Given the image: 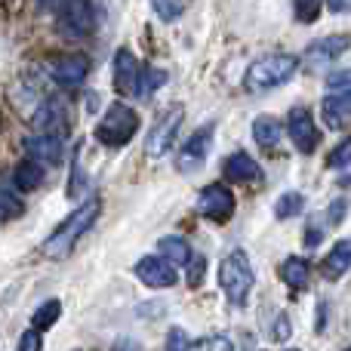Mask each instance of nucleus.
<instances>
[{
  "label": "nucleus",
  "mask_w": 351,
  "mask_h": 351,
  "mask_svg": "<svg viewBox=\"0 0 351 351\" xmlns=\"http://www.w3.org/2000/svg\"><path fill=\"white\" fill-rule=\"evenodd\" d=\"M99 210H102V204H99L96 197H90L86 204H80L77 210H74L71 216H68L65 222L47 237V243H43V256H47V259H65V256L77 247L80 237L93 228Z\"/></svg>",
  "instance_id": "1"
},
{
  "label": "nucleus",
  "mask_w": 351,
  "mask_h": 351,
  "mask_svg": "<svg viewBox=\"0 0 351 351\" xmlns=\"http://www.w3.org/2000/svg\"><path fill=\"white\" fill-rule=\"evenodd\" d=\"M219 284H222V290H225V296H228L231 305H243L250 299L253 284H256V274H253V265H250L243 250H231V253L222 259V265H219Z\"/></svg>",
  "instance_id": "2"
},
{
  "label": "nucleus",
  "mask_w": 351,
  "mask_h": 351,
  "mask_svg": "<svg viewBox=\"0 0 351 351\" xmlns=\"http://www.w3.org/2000/svg\"><path fill=\"white\" fill-rule=\"evenodd\" d=\"M139 130V111L127 102H111L102 121L96 123V139L108 148H123Z\"/></svg>",
  "instance_id": "3"
},
{
  "label": "nucleus",
  "mask_w": 351,
  "mask_h": 351,
  "mask_svg": "<svg viewBox=\"0 0 351 351\" xmlns=\"http://www.w3.org/2000/svg\"><path fill=\"white\" fill-rule=\"evenodd\" d=\"M299 59L296 56H265V59L253 62L243 74V86L250 93H262V90H274V86L287 84V80L296 74Z\"/></svg>",
  "instance_id": "4"
},
{
  "label": "nucleus",
  "mask_w": 351,
  "mask_h": 351,
  "mask_svg": "<svg viewBox=\"0 0 351 351\" xmlns=\"http://www.w3.org/2000/svg\"><path fill=\"white\" fill-rule=\"evenodd\" d=\"M182 121H185L182 105H170V108H167L164 114L152 123V130H148V136H145V154L148 158H160V154L170 152V145H173L176 133H179Z\"/></svg>",
  "instance_id": "5"
},
{
  "label": "nucleus",
  "mask_w": 351,
  "mask_h": 351,
  "mask_svg": "<svg viewBox=\"0 0 351 351\" xmlns=\"http://www.w3.org/2000/svg\"><path fill=\"white\" fill-rule=\"evenodd\" d=\"M114 86H117V93H123L130 99H139L148 93L145 68H142V62L130 49H117L114 53Z\"/></svg>",
  "instance_id": "6"
},
{
  "label": "nucleus",
  "mask_w": 351,
  "mask_h": 351,
  "mask_svg": "<svg viewBox=\"0 0 351 351\" xmlns=\"http://www.w3.org/2000/svg\"><path fill=\"white\" fill-rule=\"evenodd\" d=\"M56 28L65 37H84L93 28V6L90 0H59Z\"/></svg>",
  "instance_id": "7"
},
{
  "label": "nucleus",
  "mask_w": 351,
  "mask_h": 351,
  "mask_svg": "<svg viewBox=\"0 0 351 351\" xmlns=\"http://www.w3.org/2000/svg\"><path fill=\"white\" fill-rule=\"evenodd\" d=\"M197 210L204 213L213 222H228L231 213H234V194H231L228 185L216 182V185H206L204 191L197 194Z\"/></svg>",
  "instance_id": "8"
},
{
  "label": "nucleus",
  "mask_w": 351,
  "mask_h": 351,
  "mask_svg": "<svg viewBox=\"0 0 351 351\" xmlns=\"http://www.w3.org/2000/svg\"><path fill=\"white\" fill-rule=\"evenodd\" d=\"M287 136H290L293 145L302 154L315 152L317 142H321V133H317V123L308 108H293L290 114H287Z\"/></svg>",
  "instance_id": "9"
},
{
  "label": "nucleus",
  "mask_w": 351,
  "mask_h": 351,
  "mask_svg": "<svg viewBox=\"0 0 351 351\" xmlns=\"http://www.w3.org/2000/svg\"><path fill=\"white\" fill-rule=\"evenodd\" d=\"M210 145H213V127H200L197 133L188 136L179 152V160H176L179 173H197L210 158Z\"/></svg>",
  "instance_id": "10"
},
{
  "label": "nucleus",
  "mask_w": 351,
  "mask_h": 351,
  "mask_svg": "<svg viewBox=\"0 0 351 351\" xmlns=\"http://www.w3.org/2000/svg\"><path fill=\"white\" fill-rule=\"evenodd\" d=\"M136 278L145 287H164L167 290V287H173L179 280V274H176V265L167 256H142L136 262Z\"/></svg>",
  "instance_id": "11"
},
{
  "label": "nucleus",
  "mask_w": 351,
  "mask_h": 351,
  "mask_svg": "<svg viewBox=\"0 0 351 351\" xmlns=\"http://www.w3.org/2000/svg\"><path fill=\"white\" fill-rule=\"evenodd\" d=\"M68 123H71V117H68V102L65 99H59V96H49L34 114V130L37 133H56L59 136L62 130H68Z\"/></svg>",
  "instance_id": "12"
},
{
  "label": "nucleus",
  "mask_w": 351,
  "mask_h": 351,
  "mask_svg": "<svg viewBox=\"0 0 351 351\" xmlns=\"http://www.w3.org/2000/svg\"><path fill=\"white\" fill-rule=\"evenodd\" d=\"M348 47H351V34H330V37H321V40L308 43L305 59H308V65L321 68V65H330L333 59H339Z\"/></svg>",
  "instance_id": "13"
},
{
  "label": "nucleus",
  "mask_w": 351,
  "mask_h": 351,
  "mask_svg": "<svg viewBox=\"0 0 351 351\" xmlns=\"http://www.w3.org/2000/svg\"><path fill=\"white\" fill-rule=\"evenodd\" d=\"M86 71H90V62H86L84 56H56V59H49V74H53V80L62 86L84 84Z\"/></svg>",
  "instance_id": "14"
},
{
  "label": "nucleus",
  "mask_w": 351,
  "mask_h": 351,
  "mask_svg": "<svg viewBox=\"0 0 351 351\" xmlns=\"http://www.w3.org/2000/svg\"><path fill=\"white\" fill-rule=\"evenodd\" d=\"M25 148H28L31 158L47 160V164H62L65 158V145H62V136L56 133H34L25 139Z\"/></svg>",
  "instance_id": "15"
},
{
  "label": "nucleus",
  "mask_w": 351,
  "mask_h": 351,
  "mask_svg": "<svg viewBox=\"0 0 351 351\" xmlns=\"http://www.w3.org/2000/svg\"><path fill=\"white\" fill-rule=\"evenodd\" d=\"M225 179L228 182H259L262 170L247 152H234L225 160Z\"/></svg>",
  "instance_id": "16"
},
{
  "label": "nucleus",
  "mask_w": 351,
  "mask_h": 351,
  "mask_svg": "<svg viewBox=\"0 0 351 351\" xmlns=\"http://www.w3.org/2000/svg\"><path fill=\"white\" fill-rule=\"evenodd\" d=\"M321 111H324V123L339 130L342 123H346V117L351 114V90L348 93H330V96L324 99Z\"/></svg>",
  "instance_id": "17"
},
{
  "label": "nucleus",
  "mask_w": 351,
  "mask_h": 351,
  "mask_svg": "<svg viewBox=\"0 0 351 351\" xmlns=\"http://www.w3.org/2000/svg\"><path fill=\"white\" fill-rule=\"evenodd\" d=\"M12 185L19 188V191H34V188H40L43 185V167H40V160L37 158H25V160H19V167L12 170Z\"/></svg>",
  "instance_id": "18"
},
{
  "label": "nucleus",
  "mask_w": 351,
  "mask_h": 351,
  "mask_svg": "<svg viewBox=\"0 0 351 351\" xmlns=\"http://www.w3.org/2000/svg\"><path fill=\"white\" fill-rule=\"evenodd\" d=\"M351 268V241H336L333 250L327 253V259H324V274H327L330 280H339L342 274H346Z\"/></svg>",
  "instance_id": "19"
},
{
  "label": "nucleus",
  "mask_w": 351,
  "mask_h": 351,
  "mask_svg": "<svg viewBox=\"0 0 351 351\" xmlns=\"http://www.w3.org/2000/svg\"><path fill=\"white\" fill-rule=\"evenodd\" d=\"M253 139L259 148H265V152H271V148H278V142L284 139V127H280L274 117L262 114L253 121Z\"/></svg>",
  "instance_id": "20"
},
{
  "label": "nucleus",
  "mask_w": 351,
  "mask_h": 351,
  "mask_svg": "<svg viewBox=\"0 0 351 351\" xmlns=\"http://www.w3.org/2000/svg\"><path fill=\"white\" fill-rule=\"evenodd\" d=\"M280 278H284L287 287L302 290V287H308V280H311V265L302 259V256H290V259H284V265H280Z\"/></svg>",
  "instance_id": "21"
},
{
  "label": "nucleus",
  "mask_w": 351,
  "mask_h": 351,
  "mask_svg": "<svg viewBox=\"0 0 351 351\" xmlns=\"http://www.w3.org/2000/svg\"><path fill=\"white\" fill-rule=\"evenodd\" d=\"M160 256H167L173 265H188V262L194 259L188 241H185V237H176V234L160 237Z\"/></svg>",
  "instance_id": "22"
},
{
  "label": "nucleus",
  "mask_w": 351,
  "mask_h": 351,
  "mask_svg": "<svg viewBox=\"0 0 351 351\" xmlns=\"http://www.w3.org/2000/svg\"><path fill=\"white\" fill-rule=\"evenodd\" d=\"M59 315H62V302L59 299H47V302L37 305V311L31 315V327L43 333V330H49L56 321H59Z\"/></svg>",
  "instance_id": "23"
},
{
  "label": "nucleus",
  "mask_w": 351,
  "mask_h": 351,
  "mask_svg": "<svg viewBox=\"0 0 351 351\" xmlns=\"http://www.w3.org/2000/svg\"><path fill=\"white\" fill-rule=\"evenodd\" d=\"M302 194L299 191H287V194H280L278 197V204H274V216L278 219H290V216H296L299 210H302Z\"/></svg>",
  "instance_id": "24"
},
{
  "label": "nucleus",
  "mask_w": 351,
  "mask_h": 351,
  "mask_svg": "<svg viewBox=\"0 0 351 351\" xmlns=\"http://www.w3.org/2000/svg\"><path fill=\"white\" fill-rule=\"evenodd\" d=\"M86 188H90V182H86L84 170H80V152H74V160H71V185H68V197L71 200H80L86 194Z\"/></svg>",
  "instance_id": "25"
},
{
  "label": "nucleus",
  "mask_w": 351,
  "mask_h": 351,
  "mask_svg": "<svg viewBox=\"0 0 351 351\" xmlns=\"http://www.w3.org/2000/svg\"><path fill=\"white\" fill-rule=\"evenodd\" d=\"M327 167H330V170H348V167H351V139H342L339 145L330 152Z\"/></svg>",
  "instance_id": "26"
},
{
  "label": "nucleus",
  "mask_w": 351,
  "mask_h": 351,
  "mask_svg": "<svg viewBox=\"0 0 351 351\" xmlns=\"http://www.w3.org/2000/svg\"><path fill=\"white\" fill-rule=\"evenodd\" d=\"M293 10H296L299 22L311 25V22H317V16H321V0H293Z\"/></svg>",
  "instance_id": "27"
},
{
  "label": "nucleus",
  "mask_w": 351,
  "mask_h": 351,
  "mask_svg": "<svg viewBox=\"0 0 351 351\" xmlns=\"http://www.w3.org/2000/svg\"><path fill=\"white\" fill-rule=\"evenodd\" d=\"M191 348H200V351H231L234 348V342L231 339H225V336H204V339H194L191 342Z\"/></svg>",
  "instance_id": "28"
},
{
  "label": "nucleus",
  "mask_w": 351,
  "mask_h": 351,
  "mask_svg": "<svg viewBox=\"0 0 351 351\" xmlns=\"http://www.w3.org/2000/svg\"><path fill=\"white\" fill-rule=\"evenodd\" d=\"M154 10H158V16L167 19V22H173V19L182 16V6L176 3V0H154Z\"/></svg>",
  "instance_id": "29"
},
{
  "label": "nucleus",
  "mask_w": 351,
  "mask_h": 351,
  "mask_svg": "<svg viewBox=\"0 0 351 351\" xmlns=\"http://www.w3.org/2000/svg\"><path fill=\"white\" fill-rule=\"evenodd\" d=\"M0 210H3L6 216H19V213H22V200L12 197L3 185H0Z\"/></svg>",
  "instance_id": "30"
},
{
  "label": "nucleus",
  "mask_w": 351,
  "mask_h": 351,
  "mask_svg": "<svg viewBox=\"0 0 351 351\" xmlns=\"http://www.w3.org/2000/svg\"><path fill=\"white\" fill-rule=\"evenodd\" d=\"M327 86H330V93H348V90H351V71H336V74H330Z\"/></svg>",
  "instance_id": "31"
},
{
  "label": "nucleus",
  "mask_w": 351,
  "mask_h": 351,
  "mask_svg": "<svg viewBox=\"0 0 351 351\" xmlns=\"http://www.w3.org/2000/svg\"><path fill=\"white\" fill-rule=\"evenodd\" d=\"M164 84H167V71H160V68H145V90L148 93L160 90Z\"/></svg>",
  "instance_id": "32"
},
{
  "label": "nucleus",
  "mask_w": 351,
  "mask_h": 351,
  "mask_svg": "<svg viewBox=\"0 0 351 351\" xmlns=\"http://www.w3.org/2000/svg\"><path fill=\"white\" fill-rule=\"evenodd\" d=\"M43 346V339H40V330H28V333L19 339V348L22 351H37Z\"/></svg>",
  "instance_id": "33"
},
{
  "label": "nucleus",
  "mask_w": 351,
  "mask_h": 351,
  "mask_svg": "<svg viewBox=\"0 0 351 351\" xmlns=\"http://www.w3.org/2000/svg\"><path fill=\"white\" fill-rule=\"evenodd\" d=\"M346 206H348V204H346L342 197L333 200V204H330V210H327V219H330V222H333V225L342 222V219H346Z\"/></svg>",
  "instance_id": "34"
},
{
  "label": "nucleus",
  "mask_w": 351,
  "mask_h": 351,
  "mask_svg": "<svg viewBox=\"0 0 351 351\" xmlns=\"http://www.w3.org/2000/svg\"><path fill=\"white\" fill-rule=\"evenodd\" d=\"M284 339H290V317H278V324H274V342Z\"/></svg>",
  "instance_id": "35"
},
{
  "label": "nucleus",
  "mask_w": 351,
  "mask_h": 351,
  "mask_svg": "<svg viewBox=\"0 0 351 351\" xmlns=\"http://www.w3.org/2000/svg\"><path fill=\"white\" fill-rule=\"evenodd\" d=\"M170 348H185V346H191L188 342V336H182V330L179 327H173V333H170V342H167Z\"/></svg>",
  "instance_id": "36"
},
{
  "label": "nucleus",
  "mask_w": 351,
  "mask_h": 351,
  "mask_svg": "<svg viewBox=\"0 0 351 351\" xmlns=\"http://www.w3.org/2000/svg\"><path fill=\"white\" fill-rule=\"evenodd\" d=\"M305 243H308V247H317V243H321V228H317V225L305 228Z\"/></svg>",
  "instance_id": "37"
},
{
  "label": "nucleus",
  "mask_w": 351,
  "mask_h": 351,
  "mask_svg": "<svg viewBox=\"0 0 351 351\" xmlns=\"http://www.w3.org/2000/svg\"><path fill=\"white\" fill-rule=\"evenodd\" d=\"M333 12H351V0H327Z\"/></svg>",
  "instance_id": "38"
},
{
  "label": "nucleus",
  "mask_w": 351,
  "mask_h": 351,
  "mask_svg": "<svg viewBox=\"0 0 351 351\" xmlns=\"http://www.w3.org/2000/svg\"><path fill=\"white\" fill-rule=\"evenodd\" d=\"M40 3H53V0H40Z\"/></svg>",
  "instance_id": "39"
}]
</instances>
